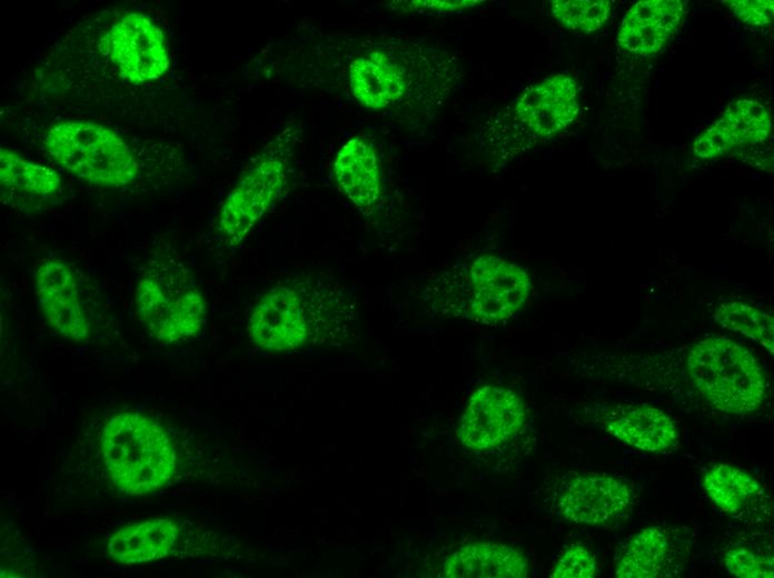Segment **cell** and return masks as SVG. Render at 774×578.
Returning <instances> with one entry per match:
<instances>
[{
  "instance_id": "6da1fadb",
  "label": "cell",
  "mask_w": 774,
  "mask_h": 578,
  "mask_svg": "<svg viewBox=\"0 0 774 578\" xmlns=\"http://www.w3.org/2000/svg\"><path fill=\"white\" fill-rule=\"evenodd\" d=\"M578 113L576 80L554 73L526 88L512 104L489 118L477 139L486 153L509 160L569 127Z\"/></svg>"
},
{
  "instance_id": "7a4b0ae2",
  "label": "cell",
  "mask_w": 774,
  "mask_h": 578,
  "mask_svg": "<svg viewBox=\"0 0 774 578\" xmlns=\"http://www.w3.org/2000/svg\"><path fill=\"white\" fill-rule=\"evenodd\" d=\"M101 454L112 484L129 496L156 492L176 472L177 455L170 437L141 412L122 411L107 420Z\"/></svg>"
},
{
  "instance_id": "3957f363",
  "label": "cell",
  "mask_w": 774,
  "mask_h": 578,
  "mask_svg": "<svg viewBox=\"0 0 774 578\" xmlns=\"http://www.w3.org/2000/svg\"><path fill=\"white\" fill-rule=\"evenodd\" d=\"M139 322L162 345H173L199 333L206 321V302L185 267L157 258L142 271L135 290Z\"/></svg>"
},
{
  "instance_id": "277c9868",
  "label": "cell",
  "mask_w": 774,
  "mask_h": 578,
  "mask_svg": "<svg viewBox=\"0 0 774 578\" xmlns=\"http://www.w3.org/2000/svg\"><path fill=\"white\" fill-rule=\"evenodd\" d=\"M43 148L64 170L98 187H125L139 175V162L127 141L95 121L56 122L44 134Z\"/></svg>"
},
{
  "instance_id": "5b68a950",
  "label": "cell",
  "mask_w": 774,
  "mask_h": 578,
  "mask_svg": "<svg viewBox=\"0 0 774 578\" xmlns=\"http://www.w3.org/2000/svg\"><path fill=\"white\" fill-rule=\"evenodd\" d=\"M299 131L290 123L277 133L228 192L217 220L218 231L228 247L238 246L281 193Z\"/></svg>"
},
{
  "instance_id": "8992f818",
  "label": "cell",
  "mask_w": 774,
  "mask_h": 578,
  "mask_svg": "<svg viewBox=\"0 0 774 578\" xmlns=\"http://www.w3.org/2000/svg\"><path fill=\"white\" fill-rule=\"evenodd\" d=\"M109 60L121 78L143 84L161 78L170 57L161 28L147 14H122L106 34Z\"/></svg>"
},
{
  "instance_id": "52a82bcc",
  "label": "cell",
  "mask_w": 774,
  "mask_h": 578,
  "mask_svg": "<svg viewBox=\"0 0 774 578\" xmlns=\"http://www.w3.org/2000/svg\"><path fill=\"white\" fill-rule=\"evenodd\" d=\"M526 415L525 403L516 391L485 385L470 395L457 437L474 450L493 448L515 436L523 428Z\"/></svg>"
},
{
  "instance_id": "ba28073f",
  "label": "cell",
  "mask_w": 774,
  "mask_h": 578,
  "mask_svg": "<svg viewBox=\"0 0 774 578\" xmlns=\"http://www.w3.org/2000/svg\"><path fill=\"white\" fill-rule=\"evenodd\" d=\"M473 286L470 315L484 322L508 319L526 302L532 288L527 271L517 263L495 255L475 259L469 270Z\"/></svg>"
},
{
  "instance_id": "9c48e42d",
  "label": "cell",
  "mask_w": 774,
  "mask_h": 578,
  "mask_svg": "<svg viewBox=\"0 0 774 578\" xmlns=\"http://www.w3.org/2000/svg\"><path fill=\"white\" fill-rule=\"evenodd\" d=\"M33 288L40 311L60 337L85 342L91 321L85 310L78 281L71 267L60 259H48L34 270Z\"/></svg>"
},
{
  "instance_id": "30bf717a",
  "label": "cell",
  "mask_w": 774,
  "mask_h": 578,
  "mask_svg": "<svg viewBox=\"0 0 774 578\" xmlns=\"http://www.w3.org/2000/svg\"><path fill=\"white\" fill-rule=\"evenodd\" d=\"M307 303L289 285L268 289L248 319L251 342L265 351H288L302 346L308 337Z\"/></svg>"
},
{
  "instance_id": "8fae6325",
  "label": "cell",
  "mask_w": 774,
  "mask_h": 578,
  "mask_svg": "<svg viewBox=\"0 0 774 578\" xmlns=\"http://www.w3.org/2000/svg\"><path fill=\"white\" fill-rule=\"evenodd\" d=\"M634 499L631 487L606 475H582L565 481L556 507L566 520L577 525H604L624 516Z\"/></svg>"
},
{
  "instance_id": "7c38bea8",
  "label": "cell",
  "mask_w": 774,
  "mask_h": 578,
  "mask_svg": "<svg viewBox=\"0 0 774 578\" xmlns=\"http://www.w3.org/2000/svg\"><path fill=\"white\" fill-rule=\"evenodd\" d=\"M771 130V114L762 102L737 99L695 139L693 153L701 159L722 157L736 148L763 143Z\"/></svg>"
},
{
  "instance_id": "4fadbf2b",
  "label": "cell",
  "mask_w": 774,
  "mask_h": 578,
  "mask_svg": "<svg viewBox=\"0 0 774 578\" xmlns=\"http://www.w3.org/2000/svg\"><path fill=\"white\" fill-rule=\"evenodd\" d=\"M594 420L624 444L649 452L672 448L678 438L674 420L647 403H615L595 410Z\"/></svg>"
},
{
  "instance_id": "5bb4252c",
  "label": "cell",
  "mask_w": 774,
  "mask_h": 578,
  "mask_svg": "<svg viewBox=\"0 0 774 578\" xmlns=\"http://www.w3.org/2000/svg\"><path fill=\"white\" fill-rule=\"evenodd\" d=\"M710 500L726 515L747 524L771 518V499L764 487L744 470L725 464L711 467L703 477Z\"/></svg>"
},
{
  "instance_id": "9a60e30c",
  "label": "cell",
  "mask_w": 774,
  "mask_h": 578,
  "mask_svg": "<svg viewBox=\"0 0 774 578\" xmlns=\"http://www.w3.org/2000/svg\"><path fill=\"white\" fill-rule=\"evenodd\" d=\"M679 0H643L624 16L617 42L624 50L641 57L659 52L678 29L684 16Z\"/></svg>"
},
{
  "instance_id": "2e32d148",
  "label": "cell",
  "mask_w": 774,
  "mask_h": 578,
  "mask_svg": "<svg viewBox=\"0 0 774 578\" xmlns=\"http://www.w3.org/2000/svg\"><path fill=\"white\" fill-rule=\"evenodd\" d=\"M348 78L355 99L370 110L397 102L407 88L404 68L383 50H373L353 60Z\"/></svg>"
},
{
  "instance_id": "e0dca14e",
  "label": "cell",
  "mask_w": 774,
  "mask_h": 578,
  "mask_svg": "<svg viewBox=\"0 0 774 578\" xmlns=\"http://www.w3.org/2000/svg\"><path fill=\"white\" fill-rule=\"evenodd\" d=\"M528 572V561L519 549L495 542L468 544L443 565L447 578H524Z\"/></svg>"
},
{
  "instance_id": "ac0fdd59",
  "label": "cell",
  "mask_w": 774,
  "mask_h": 578,
  "mask_svg": "<svg viewBox=\"0 0 774 578\" xmlns=\"http://www.w3.org/2000/svg\"><path fill=\"white\" fill-rule=\"evenodd\" d=\"M59 173L47 166L26 159L18 152L0 149V190L2 202L17 206L49 200L61 187Z\"/></svg>"
},
{
  "instance_id": "d6986e66",
  "label": "cell",
  "mask_w": 774,
  "mask_h": 578,
  "mask_svg": "<svg viewBox=\"0 0 774 578\" xmlns=\"http://www.w3.org/2000/svg\"><path fill=\"white\" fill-rule=\"evenodd\" d=\"M179 535L176 522L152 518L115 531L107 544L108 556L131 566L156 561L169 555Z\"/></svg>"
},
{
  "instance_id": "ffe728a7",
  "label": "cell",
  "mask_w": 774,
  "mask_h": 578,
  "mask_svg": "<svg viewBox=\"0 0 774 578\" xmlns=\"http://www.w3.org/2000/svg\"><path fill=\"white\" fill-rule=\"evenodd\" d=\"M336 181L358 208H369L380 196V171L376 152L366 140L355 137L338 150L334 161Z\"/></svg>"
},
{
  "instance_id": "44dd1931",
  "label": "cell",
  "mask_w": 774,
  "mask_h": 578,
  "mask_svg": "<svg viewBox=\"0 0 774 578\" xmlns=\"http://www.w3.org/2000/svg\"><path fill=\"white\" fill-rule=\"evenodd\" d=\"M671 560V534L659 526L646 527L626 542L615 566V577H658L665 572Z\"/></svg>"
},
{
  "instance_id": "7402d4cb",
  "label": "cell",
  "mask_w": 774,
  "mask_h": 578,
  "mask_svg": "<svg viewBox=\"0 0 774 578\" xmlns=\"http://www.w3.org/2000/svg\"><path fill=\"white\" fill-rule=\"evenodd\" d=\"M714 320L723 328L742 333L774 352V319L752 305L732 300L720 303Z\"/></svg>"
},
{
  "instance_id": "603a6c76",
  "label": "cell",
  "mask_w": 774,
  "mask_h": 578,
  "mask_svg": "<svg viewBox=\"0 0 774 578\" xmlns=\"http://www.w3.org/2000/svg\"><path fill=\"white\" fill-rule=\"evenodd\" d=\"M550 9L553 17L566 28L591 33L606 24L612 3L607 0H554Z\"/></svg>"
},
{
  "instance_id": "cb8c5ba5",
  "label": "cell",
  "mask_w": 774,
  "mask_h": 578,
  "mask_svg": "<svg viewBox=\"0 0 774 578\" xmlns=\"http://www.w3.org/2000/svg\"><path fill=\"white\" fill-rule=\"evenodd\" d=\"M723 562L726 571L736 577L772 578L774 576L773 557L748 547L730 548L723 556Z\"/></svg>"
},
{
  "instance_id": "d4e9b609",
  "label": "cell",
  "mask_w": 774,
  "mask_h": 578,
  "mask_svg": "<svg viewBox=\"0 0 774 578\" xmlns=\"http://www.w3.org/2000/svg\"><path fill=\"white\" fill-rule=\"evenodd\" d=\"M597 572L596 558L592 550L583 545L567 548L557 560L552 578H592Z\"/></svg>"
},
{
  "instance_id": "484cf974",
  "label": "cell",
  "mask_w": 774,
  "mask_h": 578,
  "mask_svg": "<svg viewBox=\"0 0 774 578\" xmlns=\"http://www.w3.org/2000/svg\"><path fill=\"white\" fill-rule=\"evenodd\" d=\"M726 3L733 13L746 24L764 27L773 22V0H730Z\"/></svg>"
},
{
  "instance_id": "4316f807",
  "label": "cell",
  "mask_w": 774,
  "mask_h": 578,
  "mask_svg": "<svg viewBox=\"0 0 774 578\" xmlns=\"http://www.w3.org/2000/svg\"><path fill=\"white\" fill-rule=\"evenodd\" d=\"M409 10H430L435 12H450L459 9H466L480 3V1L453 0V1H411L407 2Z\"/></svg>"
}]
</instances>
